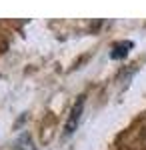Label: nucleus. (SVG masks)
I'll list each match as a JSON object with an SVG mask.
<instances>
[{
  "label": "nucleus",
  "instance_id": "obj_1",
  "mask_svg": "<svg viewBox=\"0 0 146 150\" xmlns=\"http://www.w3.org/2000/svg\"><path fill=\"white\" fill-rule=\"evenodd\" d=\"M82 106H84L82 98L74 102L72 110H70V116H68V120H66V134H72L76 130V126H78V122H80V116H82Z\"/></svg>",
  "mask_w": 146,
  "mask_h": 150
},
{
  "label": "nucleus",
  "instance_id": "obj_2",
  "mask_svg": "<svg viewBox=\"0 0 146 150\" xmlns=\"http://www.w3.org/2000/svg\"><path fill=\"white\" fill-rule=\"evenodd\" d=\"M134 46L130 40H122V42H116V44H112V50H110V58H114V60H120V58L128 56V52H130V48Z\"/></svg>",
  "mask_w": 146,
  "mask_h": 150
}]
</instances>
